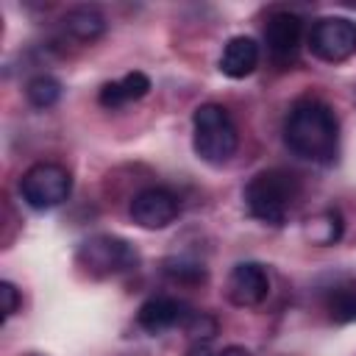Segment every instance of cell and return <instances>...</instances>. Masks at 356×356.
Wrapping results in <instances>:
<instances>
[{
  "mask_svg": "<svg viewBox=\"0 0 356 356\" xmlns=\"http://www.w3.org/2000/svg\"><path fill=\"white\" fill-rule=\"evenodd\" d=\"M342 217H339V211H334V209H328V211H320L317 217H312L309 222H306V239L312 242V245H334L339 236H342Z\"/></svg>",
  "mask_w": 356,
  "mask_h": 356,
  "instance_id": "cell-14",
  "label": "cell"
},
{
  "mask_svg": "<svg viewBox=\"0 0 356 356\" xmlns=\"http://www.w3.org/2000/svg\"><path fill=\"white\" fill-rule=\"evenodd\" d=\"M248 214L264 225H284L300 197V181L286 170H261L245 184Z\"/></svg>",
  "mask_w": 356,
  "mask_h": 356,
  "instance_id": "cell-2",
  "label": "cell"
},
{
  "mask_svg": "<svg viewBox=\"0 0 356 356\" xmlns=\"http://www.w3.org/2000/svg\"><path fill=\"white\" fill-rule=\"evenodd\" d=\"M220 356H253V353L248 348H242V345H228V348L220 350Z\"/></svg>",
  "mask_w": 356,
  "mask_h": 356,
  "instance_id": "cell-21",
  "label": "cell"
},
{
  "mask_svg": "<svg viewBox=\"0 0 356 356\" xmlns=\"http://www.w3.org/2000/svg\"><path fill=\"white\" fill-rule=\"evenodd\" d=\"M303 42V19L292 11H275L270 14L267 25H264V44L270 50V58L278 67H286L298 58Z\"/></svg>",
  "mask_w": 356,
  "mask_h": 356,
  "instance_id": "cell-8",
  "label": "cell"
},
{
  "mask_svg": "<svg viewBox=\"0 0 356 356\" xmlns=\"http://www.w3.org/2000/svg\"><path fill=\"white\" fill-rule=\"evenodd\" d=\"M25 97L33 108H50L61 100V81L53 78V75H33L28 83H25Z\"/></svg>",
  "mask_w": 356,
  "mask_h": 356,
  "instance_id": "cell-15",
  "label": "cell"
},
{
  "mask_svg": "<svg viewBox=\"0 0 356 356\" xmlns=\"http://www.w3.org/2000/svg\"><path fill=\"white\" fill-rule=\"evenodd\" d=\"M267 292H270V275H267L264 264H259V261H239L228 273L225 295H228V300L234 306L253 309V306L264 303Z\"/></svg>",
  "mask_w": 356,
  "mask_h": 356,
  "instance_id": "cell-9",
  "label": "cell"
},
{
  "mask_svg": "<svg viewBox=\"0 0 356 356\" xmlns=\"http://www.w3.org/2000/svg\"><path fill=\"white\" fill-rule=\"evenodd\" d=\"M78 264L95 275V278H106V275H120L128 273L139 264V253L136 248L114 234H97L89 236L81 248H78Z\"/></svg>",
  "mask_w": 356,
  "mask_h": 356,
  "instance_id": "cell-4",
  "label": "cell"
},
{
  "mask_svg": "<svg viewBox=\"0 0 356 356\" xmlns=\"http://www.w3.org/2000/svg\"><path fill=\"white\" fill-rule=\"evenodd\" d=\"M189 314H192V309L184 300L170 298V295H153L139 306L136 323L147 334H161V331H170L175 325H184Z\"/></svg>",
  "mask_w": 356,
  "mask_h": 356,
  "instance_id": "cell-10",
  "label": "cell"
},
{
  "mask_svg": "<svg viewBox=\"0 0 356 356\" xmlns=\"http://www.w3.org/2000/svg\"><path fill=\"white\" fill-rule=\"evenodd\" d=\"M184 331L195 339V342H211L217 337V320L206 312H192L184 323Z\"/></svg>",
  "mask_w": 356,
  "mask_h": 356,
  "instance_id": "cell-18",
  "label": "cell"
},
{
  "mask_svg": "<svg viewBox=\"0 0 356 356\" xmlns=\"http://www.w3.org/2000/svg\"><path fill=\"white\" fill-rule=\"evenodd\" d=\"M178 211H181L178 197L164 186H147V189L136 192L131 200V209H128L131 220L147 231L167 228L170 222H175Z\"/></svg>",
  "mask_w": 356,
  "mask_h": 356,
  "instance_id": "cell-7",
  "label": "cell"
},
{
  "mask_svg": "<svg viewBox=\"0 0 356 356\" xmlns=\"http://www.w3.org/2000/svg\"><path fill=\"white\" fill-rule=\"evenodd\" d=\"M309 50L325 64L348 61L356 53V19L320 17L309 31Z\"/></svg>",
  "mask_w": 356,
  "mask_h": 356,
  "instance_id": "cell-6",
  "label": "cell"
},
{
  "mask_svg": "<svg viewBox=\"0 0 356 356\" xmlns=\"http://www.w3.org/2000/svg\"><path fill=\"white\" fill-rule=\"evenodd\" d=\"M192 147L200 161L211 167H222L239 147L236 125L220 103H203L192 114Z\"/></svg>",
  "mask_w": 356,
  "mask_h": 356,
  "instance_id": "cell-3",
  "label": "cell"
},
{
  "mask_svg": "<svg viewBox=\"0 0 356 356\" xmlns=\"http://www.w3.org/2000/svg\"><path fill=\"white\" fill-rule=\"evenodd\" d=\"M61 25L75 42H97L106 33V14L95 6H75L64 14Z\"/></svg>",
  "mask_w": 356,
  "mask_h": 356,
  "instance_id": "cell-13",
  "label": "cell"
},
{
  "mask_svg": "<svg viewBox=\"0 0 356 356\" xmlns=\"http://www.w3.org/2000/svg\"><path fill=\"white\" fill-rule=\"evenodd\" d=\"M150 86H153L150 78L136 70V72H128V75H122V78H117V81L103 83L97 100H100L103 108H120V106H125V103L142 100V97L150 92Z\"/></svg>",
  "mask_w": 356,
  "mask_h": 356,
  "instance_id": "cell-12",
  "label": "cell"
},
{
  "mask_svg": "<svg viewBox=\"0 0 356 356\" xmlns=\"http://www.w3.org/2000/svg\"><path fill=\"white\" fill-rule=\"evenodd\" d=\"M259 58H261V53H259L256 39H250V36H231L225 42V47H222V56H220V72L225 78L242 81V78L256 72Z\"/></svg>",
  "mask_w": 356,
  "mask_h": 356,
  "instance_id": "cell-11",
  "label": "cell"
},
{
  "mask_svg": "<svg viewBox=\"0 0 356 356\" xmlns=\"http://www.w3.org/2000/svg\"><path fill=\"white\" fill-rule=\"evenodd\" d=\"M186 356H220V350H214L211 342H192V348L186 350Z\"/></svg>",
  "mask_w": 356,
  "mask_h": 356,
  "instance_id": "cell-20",
  "label": "cell"
},
{
  "mask_svg": "<svg viewBox=\"0 0 356 356\" xmlns=\"http://www.w3.org/2000/svg\"><path fill=\"white\" fill-rule=\"evenodd\" d=\"M0 300H3V320H8L19 309V303H22L19 289L11 281H0Z\"/></svg>",
  "mask_w": 356,
  "mask_h": 356,
  "instance_id": "cell-19",
  "label": "cell"
},
{
  "mask_svg": "<svg viewBox=\"0 0 356 356\" xmlns=\"http://www.w3.org/2000/svg\"><path fill=\"white\" fill-rule=\"evenodd\" d=\"M70 192H72V175L67 167L56 161H39L28 167L19 178V195L36 211L61 206L70 197Z\"/></svg>",
  "mask_w": 356,
  "mask_h": 356,
  "instance_id": "cell-5",
  "label": "cell"
},
{
  "mask_svg": "<svg viewBox=\"0 0 356 356\" xmlns=\"http://www.w3.org/2000/svg\"><path fill=\"white\" fill-rule=\"evenodd\" d=\"M328 312H331V320L337 323H353L356 320V289L353 286L337 289L328 300Z\"/></svg>",
  "mask_w": 356,
  "mask_h": 356,
  "instance_id": "cell-17",
  "label": "cell"
},
{
  "mask_svg": "<svg viewBox=\"0 0 356 356\" xmlns=\"http://www.w3.org/2000/svg\"><path fill=\"white\" fill-rule=\"evenodd\" d=\"M164 273L175 284H186V286H195V284L206 281V267L197 264V261H189V259H170V261H164Z\"/></svg>",
  "mask_w": 356,
  "mask_h": 356,
  "instance_id": "cell-16",
  "label": "cell"
},
{
  "mask_svg": "<svg viewBox=\"0 0 356 356\" xmlns=\"http://www.w3.org/2000/svg\"><path fill=\"white\" fill-rule=\"evenodd\" d=\"M286 147L314 164H331L339 150V120L320 97H300L284 120Z\"/></svg>",
  "mask_w": 356,
  "mask_h": 356,
  "instance_id": "cell-1",
  "label": "cell"
}]
</instances>
